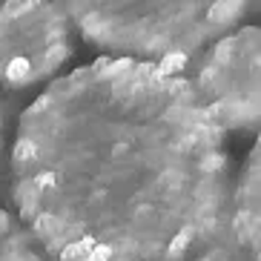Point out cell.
I'll list each match as a JSON object with an SVG mask.
<instances>
[{
	"label": "cell",
	"mask_w": 261,
	"mask_h": 261,
	"mask_svg": "<svg viewBox=\"0 0 261 261\" xmlns=\"http://www.w3.org/2000/svg\"><path fill=\"white\" fill-rule=\"evenodd\" d=\"M224 129L175 69L103 58L26 109L12 198L58 261H178L224 230Z\"/></svg>",
	"instance_id": "6da1fadb"
},
{
	"label": "cell",
	"mask_w": 261,
	"mask_h": 261,
	"mask_svg": "<svg viewBox=\"0 0 261 261\" xmlns=\"http://www.w3.org/2000/svg\"><path fill=\"white\" fill-rule=\"evenodd\" d=\"M98 46L178 69L244 17L250 0H58Z\"/></svg>",
	"instance_id": "7a4b0ae2"
},
{
	"label": "cell",
	"mask_w": 261,
	"mask_h": 261,
	"mask_svg": "<svg viewBox=\"0 0 261 261\" xmlns=\"http://www.w3.org/2000/svg\"><path fill=\"white\" fill-rule=\"evenodd\" d=\"M75 52V26L58 0L0 3V84L32 86L52 77Z\"/></svg>",
	"instance_id": "3957f363"
},
{
	"label": "cell",
	"mask_w": 261,
	"mask_h": 261,
	"mask_svg": "<svg viewBox=\"0 0 261 261\" xmlns=\"http://www.w3.org/2000/svg\"><path fill=\"white\" fill-rule=\"evenodd\" d=\"M258 52L255 26L227 32L213 40L190 81L198 100L221 129H250L258 123Z\"/></svg>",
	"instance_id": "277c9868"
},
{
	"label": "cell",
	"mask_w": 261,
	"mask_h": 261,
	"mask_svg": "<svg viewBox=\"0 0 261 261\" xmlns=\"http://www.w3.org/2000/svg\"><path fill=\"white\" fill-rule=\"evenodd\" d=\"M224 230L230 232L247 255L258 261L261 250V184H258V144L247 155L236 187L227 192V213H224Z\"/></svg>",
	"instance_id": "5b68a950"
},
{
	"label": "cell",
	"mask_w": 261,
	"mask_h": 261,
	"mask_svg": "<svg viewBox=\"0 0 261 261\" xmlns=\"http://www.w3.org/2000/svg\"><path fill=\"white\" fill-rule=\"evenodd\" d=\"M0 261H46L43 247L23 221L0 210Z\"/></svg>",
	"instance_id": "8992f818"
},
{
	"label": "cell",
	"mask_w": 261,
	"mask_h": 261,
	"mask_svg": "<svg viewBox=\"0 0 261 261\" xmlns=\"http://www.w3.org/2000/svg\"><path fill=\"white\" fill-rule=\"evenodd\" d=\"M178 261H255L253 255H247L241 247L236 244L227 232V241H221V232H215L210 241H204L201 247H195L192 253L181 255Z\"/></svg>",
	"instance_id": "52a82bcc"
},
{
	"label": "cell",
	"mask_w": 261,
	"mask_h": 261,
	"mask_svg": "<svg viewBox=\"0 0 261 261\" xmlns=\"http://www.w3.org/2000/svg\"><path fill=\"white\" fill-rule=\"evenodd\" d=\"M0 149H3V107H0Z\"/></svg>",
	"instance_id": "ba28073f"
}]
</instances>
